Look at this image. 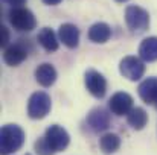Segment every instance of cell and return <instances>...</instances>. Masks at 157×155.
Wrapping results in <instances>:
<instances>
[{"label": "cell", "instance_id": "5b68a950", "mask_svg": "<svg viewBox=\"0 0 157 155\" xmlns=\"http://www.w3.org/2000/svg\"><path fill=\"white\" fill-rule=\"evenodd\" d=\"M44 140H46L48 146L52 149L53 152H61V151H64V149L69 146V143H70V135H69V132H67L63 126L52 125V126H49V128L46 129V132H44Z\"/></svg>", "mask_w": 157, "mask_h": 155}, {"label": "cell", "instance_id": "7c38bea8", "mask_svg": "<svg viewBox=\"0 0 157 155\" xmlns=\"http://www.w3.org/2000/svg\"><path fill=\"white\" fill-rule=\"evenodd\" d=\"M35 79L41 87H51L56 81V70L52 64H40L35 70Z\"/></svg>", "mask_w": 157, "mask_h": 155}, {"label": "cell", "instance_id": "ba28073f", "mask_svg": "<svg viewBox=\"0 0 157 155\" xmlns=\"http://www.w3.org/2000/svg\"><path fill=\"white\" fill-rule=\"evenodd\" d=\"M108 106L116 116H128V113L133 109V98L125 91H117L111 96Z\"/></svg>", "mask_w": 157, "mask_h": 155}, {"label": "cell", "instance_id": "ac0fdd59", "mask_svg": "<svg viewBox=\"0 0 157 155\" xmlns=\"http://www.w3.org/2000/svg\"><path fill=\"white\" fill-rule=\"evenodd\" d=\"M99 148L104 154L110 155V154H114L119 148H121V138L119 135L113 134V132H107L101 137L99 140Z\"/></svg>", "mask_w": 157, "mask_h": 155}, {"label": "cell", "instance_id": "d4e9b609", "mask_svg": "<svg viewBox=\"0 0 157 155\" xmlns=\"http://www.w3.org/2000/svg\"><path fill=\"white\" fill-rule=\"evenodd\" d=\"M28 155H29V154H28Z\"/></svg>", "mask_w": 157, "mask_h": 155}, {"label": "cell", "instance_id": "ffe728a7", "mask_svg": "<svg viewBox=\"0 0 157 155\" xmlns=\"http://www.w3.org/2000/svg\"><path fill=\"white\" fill-rule=\"evenodd\" d=\"M9 43V32L5 26H2V31H0V44L2 47H6Z\"/></svg>", "mask_w": 157, "mask_h": 155}, {"label": "cell", "instance_id": "8992f818", "mask_svg": "<svg viewBox=\"0 0 157 155\" xmlns=\"http://www.w3.org/2000/svg\"><path fill=\"white\" fill-rule=\"evenodd\" d=\"M119 72L128 81H139L145 75L144 59L137 56H125L119 64Z\"/></svg>", "mask_w": 157, "mask_h": 155}, {"label": "cell", "instance_id": "603a6c76", "mask_svg": "<svg viewBox=\"0 0 157 155\" xmlns=\"http://www.w3.org/2000/svg\"><path fill=\"white\" fill-rule=\"evenodd\" d=\"M116 2H127V0H116Z\"/></svg>", "mask_w": 157, "mask_h": 155}, {"label": "cell", "instance_id": "30bf717a", "mask_svg": "<svg viewBox=\"0 0 157 155\" xmlns=\"http://www.w3.org/2000/svg\"><path fill=\"white\" fill-rule=\"evenodd\" d=\"M58 37L59 41H63V44L69 49H75L79 44V29L72 23L61 24L58 31Z\"/></svg>", "mask_w": 157, "mask_h": 155}, {"label": "cell", "instance_id": "52a82bcc", "mask_svg": "<svg viewBox=\"0 0 157 155\" xmlns=\"http://www.w3.org/2000/svg\"><path fill=\"white\" fill-rule=\"evenodd\" d=\"M84 82H86V87L89 90V93L98 99H102L107 93V81L105 78L96 70L90 68L86 72L84 75Z\"/></svg>", "mask_w": 157, "mask_h": 155}, {"label": "cell", "instance_id": "7a4b0ae2", "mask_svg": "<svg viewBox=\"0 0 157 155\" xmlns=\"http://www.w3.org/2000/svg\"><path fill=\"white\" fill-rule=\"evenodd\" d=\"M125 23L133 34L140 35L150 28V14L144 8L131 5L125 9Z\"/></svg>", "mask_w": 157, "mask_h": 155}, {"label": "cell", "instance_id": "e0dca14e", "mask_svg": "<svg viewBox=\"0 0 157 155\" xmlns=\"http://www.w3.org/2000/svg\"><path fill=\"white\" fill-rule=\"evenodd\" d=\"M127 122H128V125H130L133 129L140 131V129H144V128L147 126V123H148V114H147V111H145L144 108L136 106V108H133V109L128 113Z\"/></svg>", "mask_w": 157, "mask_h": 155}, {"label": "cell", "instance_id": "8fae6325", "mask_svg": "<svg viewBox=\"0 0 157 155\" xmlns=\"http://www.w3.org/2000/svg\"><path fill=\"white\" fill-rule=\"evenodd\" d=\"M28 58V50L25 46L21 44H12L9 47L5 49V53H3V59L8 65L11 67H17L20 65L25 59Z\"/></svg>", "mask_w": 157, "mask_h": 155}, {"label": "cell", "instance_id": "9a60e30c", "mask_svg": "<svg viewBox=\"0 0 157 155\" xmlns=\"http://www.w3.org/2000/svg\"><path fill=\"white\" fill-rule=\"evenodd\" d=\"M37 40L40 43V46L46 52H56L58 50V37L51 28H43L38 35Z\"/></svg>", "mask_w": 157, "mask_h": 155}, {"label": "cell", "instance_id": "44dd1931", "mask_svg": "<svg viewBox=\"0 0 157 155\" xmlns=\"http://www.w3.org/2000/svg\"><path fill=\"white\" fill-rule=\"evenodd\" d=\"M5 3L11 5L12 8H20L21 5H25V3H26V0H5Z\"/></svg>", "mask_w": 157, "mask_h": 155}, {"label": "cell", "instance_id": "9c48e42d", "mask_svg": "<svg viewBox=\"0 0 157 155\" xmlns=\"http://www.w3.org/2000/svg\"><path fill=\"white\" fill-rule=\"evenodd\" d=\"M87 123L95 132H102L110 126V114L104 108H93L87 116Z\"/></svg>", "mask_w": 157, "mask_h": 155}, {"label": "cell", "instance_id": "3957f363", "mask_svg": "<svg viewBox=\"0 0 157 155\" xmlns=\"http://www.w3.org/2000/svg\"><path fill=\"white\" fill-rule=\"evenodd\" d=\"M8 17H9V23L12 24V28L20 32H31L37 26V20H35L34 14L28 8H23V6L12 8L9 11Z\"/></svg>", "mask_w": 157, "mask_h": 155}, {"label": "cell", "instance_id": "6da1fadb", "mask_svg": "<svg viewBox=\"0 0 157 155\" xmlns=\"http://www.w3.org/2000/svg\"><path fill=\"white\" fill-rule=\"evenodd\" d=\"M25 143V132L18 125H5L0 132V154L17 152Z\"/></svg>", "mask_w": 157, "mask_h": 155}, {"label": "cell", "instance_id": "4fadbf2b", "mask_svg": "<svg viewBox=\"0 0 157 155\" xmlns=\"http://www.w3.org/2000/svg\"><path fill=\"white\" fill-rule=\"evenodd\" d=\"M87 37H89V40H90L92 43L104 44V43H107V41L110 40V37H111V29H110V26H108L107 23L99 21V23H95V24L89 29Z\"/></svg>", "mask_w": 157, "mask_h": 155}, {"label": "cell", "instance_id": "d6986e66", "mask_svg": "<svg viewBox=\"0 0 157 155\" xmlns=\"http://www.w3.org/2000/svg\"><path fill=\"white\" fill-rule=\"evenodd\" d=\"M35 152L38 155H53L55 154L52 149L48 146L44 137H43V138H38V140L35 142Z\"/></svg>", "mask_w": 157, "mask_h": 155}, {"label": "cell", "instance_id": "cb8c5ba5", "mask_svg": "<svg viewBox=\"0 0 157 155\" xmlns=\"http://www.w3.org/2000/svg\"><path fill=\"white\" fill-rule=\"evenodd\" d=\"M156 105H157V102H156Z\"/></svg>", "mask_w": 157, "mask_h": 155}, {"label": "cell", "instance_id": "2e32d148", "mask_svg": "<svg viewBox=\"0 0 157 155\" xmlns=\"http://www.w3.org/2000/svg\"><path fill=\"white\" fill-rule=\"evenodd\" d=\"M139 55L147 62L157 61V37H148L145 38L139 46Z\"/></svg>", "mask_w": 157, "mask_h": 155}, {"label": "cell", "instance_id": "277c9868", "mask_svg": "<svg viewBox=\"0 0 157 155\" xmlns=\"http://www.w3.org/2000/svg\"><path fill=\"white\" fill-rule=\"evenodd\" d=\"M51 108H52V101H51V96L44 91H37L34 93L31 98H29V102H28V116L31 119H44L49 113H51Z\"/></svg>", "mask_w": 157, "mask_h": 155}, {"label": "cell", "instance_id": "7402d4cb", "mask_svg": "<svg viewBox=\"0 0 157 155\" xmlns=\"http://www.w3.org/2000/svg\"><path fill=\"white\" fill-rule=\"evenodd\" d=\"M46 5H51V6H55V5H58V3H61L63 0H43Z\"/></svg>", "mask_w": 157, "mask_h": 155}, {"label": "cell", "instance_id": "5bb4252c", "mask_svg": "<svg viewBox=\"0 0 157 155\" xmlns=\"http://www.w3.org/2000/svg\"><path fill=\"white\" fill-rule=\"evenodd\" d=\"M139 96L145 103L157 102V78H148L139 85Z\"/></svg>", "mask_w": 157, "mask_h": 155}]
</instances>
